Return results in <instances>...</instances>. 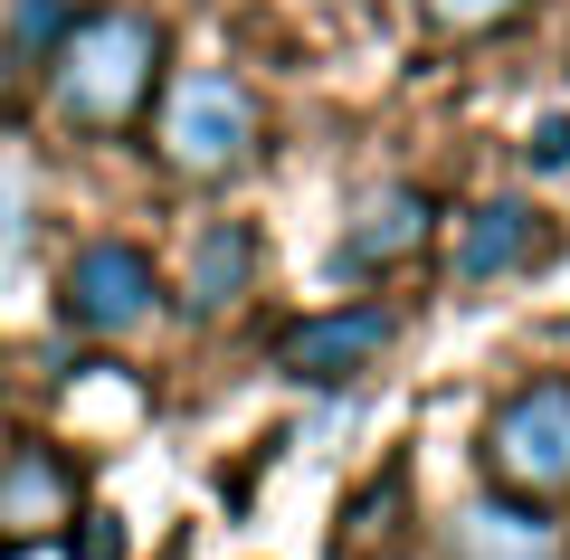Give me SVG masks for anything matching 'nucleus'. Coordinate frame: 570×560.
Wrapping results in <instances>:
<instances>
[{"instance_id": "f257e3e1", "label": "nucleus", "mask_w": 570, "mask_h": 560, "mask_svg": "<svg viewBox=\"0 0 570 560\" xmlns=\"http://www.w3.org/2000/svg\"><path fill=\"white\" fill-rule=\"evenodd\" d=\"M163 86V29L142 10H86L48 39V115L77 134H134Z\"/></svg>"}, {"instance_id": "f03ea898", "label": "nucleus", "mask_w": 570, "mask_h": 560, "mask_svg": "<svg viewBox=\"0 0 570 560\" xmlns=\"http://www.w3.org/2000/svg\"><path fill=\"white\" fill-rule=\"evenodd\" d=\"M153 153H163V171L190 180V190L247 180L257 153H266V115H257V96H247V77H228V67H181V77L163 86V115H153Z\"/></svg>"}, {"instance_id": "7ed1b4c3", "label": "nucleus", "mask_w": 570, "mask_h": 560, "mask_svg": "<svg viewBox=\"0 0 570 560\" xmlns=\"http://www.w3.org/2000/svg\"><path fill=\"white\" fill-rule=\"evenodd\" d=\"M485 475H494V494H532V503L570 494V381H523L494 400Z\"/></svg>"}, {"instance_id": "20e7f679", "label": "nucleus", "mask_w": 570, "mask_h": 560, "mask_svg": "<svg viewBox=\"0 0 570 560\" xmlns=\"http://www.w3.org/2000/svg\"><path fill=\"white\" fill-rule=\"evenodd\" d=\"M153 314H163V276H153V257H142V247L96 238V247H77V257H67V276H58V323H67V333L124 342V333H142Z\"/></svg>"}, {"instance_id": "39448f33", "label": "nucleus", "mask_w": 570, "mask_h": 560, "mask_svg": "<svg viewBox=\"0 0 570 560\" xmlns=\"http://www.w3.org/2000/svg\"><path fill=\"white\" fill-rule=\"evenodd\" d=\"M381 352H390V304H333V314H305L295 333L276 342V371L295 390H352L362 371H381Z\"/></svg>"}, {"instance_id": "423d86ee", "label": "nucleus", "mask_w": 570, "mask_h": 560, "mask_svg": "<svg viewBox=\"0 0 570 560\" xmlns=\"http://www.w3.org/2000/svg\"><path fill=\"white\" fill-rule=\"evenodd\" d=\"M448 560H570V532L532 494H475L448 522Z\"/></svg>"}, {"instance_id": "0eeeda50", "label": "nucleus", "mask_w": 570, "mask_h": 560, "mask_svg": "<svg viewBox=\"0 0 570 560\" xmlns=\"http://www.w3.org/2000/svg\"><path fill=\"white\" fill-rule=\"evenodd\" d=\"M428 238H438V209H428V190H409V180H381V190H362V200H352L343 276H390V266H409Z\"/></svg>"}, {"instance_id": "6e6552de", "label": "nucleus", "mask_w": 570, "mask_h": 560, "mask_svg": "<svg viewBox=\"0 0 570 560\" xmlns=\"http://www.w3.org/2000/svg\"><path fill=\"white\" fill-rule=\"evenodd\" d=\"M58 522H77V465L58 446H10L0 456V551L58 532Z\"/></svg>"}, {"instance_id": "1a4fd4ad", "label": "nucleus", "mask_w": 570, "mask_h": 560, "mask_svg": "<svg viewBox=\"0 0 570 560\" xmlns=\"http://www.w3.org/2000/svg\"><path fill=\"white\" fill-rule=\"evenodd\" d=\"M542 247H551V238L532 228L523 200H485V209H466V219H456L448 285H494V276H513V266H532Z\"/></svg>"}, {"instance_id": "9d476101", "label": "nucleus", "mask_w": 570, "mask_h": 560, "mask_svg": "<svg viewBox=\"0 0 570 560\" xmlns=\"http://www.w3.org/2000/svg\"><path fill=\"white\" fill-rule=\"evenodd\" d=\"M247 285H257V228H247V219H209L200 238H190L181 314L190 323H219L228 304H247Z\"/></svg>"}, {"instance_id": "9b49d317", "label": "nucleus", "mask_w": 570, "mask_h": 560, "mask_svg": "<svg viewBox=\"0 0 570 560\" xmlns=\"http://www.w3.org/2000/svg\"><path fill=\"white\" fill-rule=\"evenodd\" d=\"M419 20L438 39H494V29L523 20V0H419Z\"/></svg>"}, {"instance_id": "f8f14e48", "label": "nucleus", "mask_w": 570, "mask_h": 560, "mask_svg": "<svg viewBox=\"0 0 570 560\" xmlns=\"http://www.w3.org/2000/svg\"><path fill=\"white\" fill-rule=\"evenodd\" d=\"M29 247V180H20V161H0V266Z\"/></svg>"}, {"instance_id": "ddd939ff", "label": "nucleus", "mask_w": 570, "mask_h": 560, "mask_svg": "<svg viewBox=\"0 0 570 560\" xmlns=\"http://www.w3.org/2000/svg\"><path fill=\"white\" fill-rule=\"evenodd\" d=\"M523 161H532V171H570V115H542V124H532V134H523Z\"/></svg>"}, {"instance_id": "4468645a", "label": "nucleus", "mask_w": 570, "mask_h": 560, "mask_svg": "<svg viewBox=\"0 0 570 560\" xmlns=\"http://www.w3.org/2000/svg\"><path fill=\"white\" fill-rule=\"evenodd\" d=\"M86 532H67V560H124V522L115 513H77Z\"/></svg>"}, {"instance_id": "2eb2a0df", "label": "nucleus", "mask_w": 570, "mask_h": 560, "mask_svg": "<svg viewBox=\"0 0 570 560\" xmlns=\"http://www.w3.org/2000/svg\"><path fill=\"white\" fill-rule=\"evenodd\" d=\"M58 0H20V48H39V58H48V39H58Z\"/></svg>"}, {"instance_id": "dca6fc26", "label": "nucleus", "mask_w": 570, "mask_h": 560, "mask_svg": "<svg viewBox=\"0 0 570 560\" xmlns=\"http://www.w3.org/2000/svg\"><path fill=\"white\" fill-rule=\"evenodd\" d=\"M10 86H20V48L0 39V105H10Z\"/></svg>"}]
</instances>
